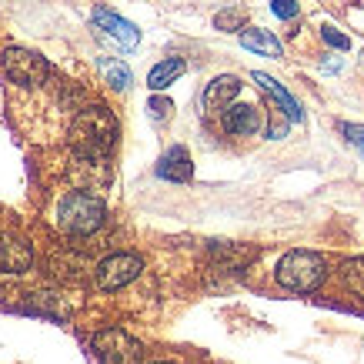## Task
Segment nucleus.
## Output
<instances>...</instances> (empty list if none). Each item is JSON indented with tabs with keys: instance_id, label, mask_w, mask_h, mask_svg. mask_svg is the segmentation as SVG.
Masks as SVG:
<instances>
[{
	"instance_id": "obj_1",
	"label": "nucleus",
	"mask_w": 364,
	"mask_h": 364,
	"mask_svg": "<svg viewBox=\"0 0 364 364\" xmlns=\"http://www.w3.org/2000/svg\"><path fill=\"white\" fill-rule=\"evenodd\" d=\"M121 124L107 107H84L70 124V147L77 157H107L117 144Z\"/></svg>"
},
{
	"instance_id": "obj_2",
	"label": "nucleus",
	"mask_w": 364,
	"mask_h": 364,
	"mask_svg": "<svg viewBox=\"0 0 364 364\" xmlns=\"http://www.w3.org/2000/svg\"><path fill=\"white\" fill-rule=\"evenodd\" d=\"M107 218V208H104V200L87 194V191H74V194H67L60 204H57V228L70 237H87L94 234L104 224Z\"/></svg>"
},
{
	"instance_id": "obj_3",
	"label": "nucleus",
	"mask_w": 364,
	"mask_h": 364,
	"mask_svg": "<svg viewBox=\"0 0 364 364\" xmlns=\"http://www.w3.org/2000/svg\"><path fill=\"white\" fill-rule=\"evenodd\" d=\"M277 284L287 287V291H298V294H311L324 284L328 277V264L324 257L314 251H287L274 267Z\"/></svg>"
},
{
	"instance_id": "obj_4",
	"label": "nucleus",
	"mask_w": 364,
	"mask_h": 364,
	"mask_svg": "<svg viewBox=\"0 0 364 364\" xmlns=\"http://www.w3.org/2000/svg\"><path fill=\"white\" fill-rule=\"evenodd\" d=\"M4 74H7V80L21 84V87H37V84L47 80L50 64L41 54H33V50L11 47V50H4Z\"/></svg>"
},
{
	"instance_id": "obj_5",
	"label": "nucleus",
	"mask_w": 364,
	"mask_h": 364,
	"mask_svg": "<svg viewBox=\"0 0 364 364\" xmlns=\"http://www.w3.org/2000/svg\"><path fill=\"white\" fill-rule=\"evenodd\" d=\"M94 351H97L100 364H141L144 348L137 338H131L121 328H107L94 338Z\"/></svg>"
},
{
	"instance_id": "obj_6",
	"label": "nucleus",
	"mask_w": 364,
	"mask_h": 364,
	"mask_svg": "<svg viewBox=\"0 0 364 364\" xmlns=\"http://www.w3.org/2000/svg\"><path fill=\"white\" fill-rule=\"evenodd\" d=\"M141 271H144V261L137 254H111V257H104L97 264L94 281H97L100 291H121L131 281H137Z\"/></svg>"
},
{
	"instance_id": "obj_7",
	"label": "nucleus",
	"mask_w": 364,
	"mask_h": 364,
	"mask_svg": "<svg viewBox=\"0 0 364 364\" xmlns=\"http://www.w3.org/2000/svg\"><path fill=\"white\" fill-rule=\"evenodd\" d=\"M70 181L77 184V191H100L111 184V164L107 157H77L74 154V164H70Z\"/></svg>"
},
{
	"instance_id": "obj_8",
	"label": "nucleus",
	"mask_w": 364,
	"mask_h": 364,
	"mask_svg": "<svg viewBox=\"0 0 364 364\" xmlns=\"http://www.w3.org/2000/svg\"><path fill=\"white\" fill-rule=\"evenodd\" d=\"M90 21H94V27H97V31H104L111 41H117L124 50H131V47L141 44V31H137L131 21H124L121 14L107 11V7H94Z\"/></svg>"
},
{
	"instance_id": "obj_9",
	"label": "nucleus",
	"mask_w": 364,
	"mask_h": 364,
	"mask_svg": "<svg viewBox=\"0 0 364 364\" xmlns=\"http://www.w3.org/2000/svg\"><path fill=\"white\" fill-rule=\"evenodd\" d=\"M31 264H33L31 244L0 234V274H7V277L23 274V271H31Z\"/></svg>"
},
{
	"instance_id": "obj_10",
	"label": "nucleus",
	"mask_w": 364,
	"mask_h": 364,
	"mask_svg": "<svg viewBox=\"0 0 364 364\" xmlns=\"http://www.w3.org/2000/svg\"><path fill=\"white\" fill-rule=\"evenodd\" d=\"M221 124L224 131L234 134V137H251V134L261 131V111L254 104H231L228 111L221 114Z\"/></svg>"
},
{
	"instance_id": "obj_11",
	"label": "nucleus",
	"mask_w": 364,
	"mask_h": 364,
	"mask_svg": "<svg viewBox=\"0 0 364 364\" xmlns=\"http://www.w3.org/2000/svg\"><path fill=\"white\" fill-rule=\"evenodd\" d=\"M157 177L161 181H174V184H188L191 177H194V164H191V154L188 147H171L164 151V157L157 161Z\"/></svg>"
},
{
	"instance_id": "obj_12",
	"label": "nucleus",
	"mask_w": 364,
	"mask_h": 364,
	"mask_svg": "<svg viewBox=\"0 0 364 364\" xmlns=\"http://www.w3.org/2000/svg\"><path fill=\"white\" fill-rule=\"evenodd\" d=\"M237 90H241V80L234 77V74H221V77H214L204 90V111L208 114H224L231 107V100L237 97Z\"/></svg>"
},
{
	"instance_id": "obj_13",
	"label": "nucleus",
	"mask_w": 364,
	"mask_h": 364,
	"mask_svg": "<svg viewBox=\"0 0 364 364\" xmlns=\"http://www.w3.org/2000/svg\"><path fill=\"white\" fill-rule=\"evenodd\" d=\"M251 80H254V84H261V90H267V94H271V100L277 104V111L284 114L291 124H301V121H304V111H301V104L291 97V94H287V90L281 87L274 77H267V74H261V70H254Z\"/></svg>"
},
{
	"instance_id": "obj_14",
	"label": "nucleus",
	"mask_w": 364,
	"mask_h": 364,
	"mask_svg": "<svg viewBox=\"0 0 364 364\" xmlns=\"http://www.w3.org/2000/svg\"><path fill=\"white\" fill-rule=\"evenodd\" d=\"M241 47L244 50H254V54H264V57H281V41L271 31H261V27L241 31Z\"/></svg>"
},
{
	"instance_id": "obj_15",
	"label": "nucleus",
	"mask_w": 364,
	"mask_h": 364,
	"mask_svg": "<svg viewBox=\"0 0 364 364\" xmlns=\"http://www.w3.org/2000/svg\"><path fill=\"white\" fill-rule=\"evenodd\" d=\"M181 74H184V60H181V57H167V60H161V64L151 67V74H147V87L164 90V87H171Z\"/></svg>"
},
{
	"instance_id": "obj_16",
	"label": "nucleus",
	"mask_w": 364,
	"mask_h": 364,
	"mask_svg": "<svg viewBox=\"0 0 364 364\" xmlns=\"http://www.w3.org/2000/svg\"><path fill=\"white\" fill-rule=\"evenodd\" d=\"M210 251H214V257H218L228 271H241L244 264H251L254 257H257L254 247H241V244H214Z\"/></svg>"
},
{
	"instance_id": "obj_17",
	"label": "nucleus",
	"mask_w": 364,
	"mask_h": 364,
	"mask_svg": "<svg viewBox=\"0 0 364 364\" xmlns=\"http://www.w3.org/2000/svg\"><path fill=\"white\" fill-rule=\"evenodd\" d=\"M97 67H100V74H104V80H107L114 90H127V87H131V70H127V64L114 60V57H100Z\"/></svg>"
},
{
	"instance_id": "obj_18",
	"label": "nucleus",
	"mask_w": 364,
	"mask_h": 364,
	"mask_svg": "<svg viewBox=\"0 0 364 364\" xmlns=\"http://www.w3.org/2000/svg\"><path fill=\"white\" fill-rule=\"evenodd\" d=\"M341 281L354 298H364V257H351L341 264Z\"/></svg>"
},
{
	"instance_id": "obj_19",
	"label": "nucleus",
	"mask_w": 364,
	"mask_h": 364,
	"mask_svg": "<svg viewBox=\"0 0 364 364\" xmlns=\"http://www.w3.org/2000/svg\"><path fill=\"white\" fill-rule=\"evenodd\" d=\"M214 23H218L221 31H244V11H241V7L221 11L218 17H214Z\"/></svg>"
},
{
	"instance_id": "obj_20",
	"label": "nucleus",
	"mask_w": 364,
	"mask_h": 364,
	"mask_svg": "<svg viewBox=\"0 0 364 364\" xmlns=\"http://www.w3.org/2000/svg\"><path fill=\"white\" fill-rule=\"evenodd\" d=\"M147 111H151V117H154V121H171L174 104H171L167 97H151V100H147Z\"/></svg>"
},
{
	"instance_id": "obj_21",
	"label": "nucleus",
	"mask_w": 364,
	"mask_h": 364,
	"mask_svg": "<svg viewBox=\"0 0 364 364\" xmlns=\"http://www.w3.org/2000/svg\"><path fill=\"white\" fill-rule=\"evenodd\" d=\"M341 134L348 137V144H354L364 154V124H341Z\"/></svg>"
},
{
	"instance_id": "obj_22",
	"label": "nucleus",
	"mask_w": 364,
	"mask_h": 364,
	"mask_svg": "<svg viewBox=\"0 0 364 364\" xmlns=\"http://www.w3.org/2000/svg\"><path fill=\"white\" fill-rule=\"evenodd\" d=\"M321 37H324V44H331L334 50H348V47H351V41H348L344 33H338L334 27H321Z\"/></svg>"
},
{
	"instance_id": "obj_23",
	"label": "nucleus",
	"mask_w": 364,
	"mask_h": 364,
	"mask_svg": "<svg viewBox=\"0 0 364 364\" xmlns=\"http://www.w3.org/2000/svg\"><path fill=\"white\" fill-rule=\"evenodd\" d=\"M271 11L281 21H291V17H298V0H271Z\"/></svg>"
},
{
	"instance_id": "obj_24",
	"label": "nucleus",
	"mask_w": 364,
	"mask_h": 364,
	"mask_svg": "<svg viewBox=\"0 0 364 364\" xmlns=\"http://www.w3.org/2000/svg\"><path fill=\"white\" fill-rule=\"evenodd\" d=\"M287 124H291V121H287V117H284V121H277V117H274V124L267 127V134H271V141H281V137H284Z\"/></svg>"
},
{
	"instance_id": "obj_25",
	"label": "nucleus",
	"mask_w": 364,
	"mask_h": 364,
	"mask_svg": "<svg viewBox=\"0 0 364 364\" xmlns=\"http://www.w3.org/2000/svg\"><path fill=\"white\" fill-rule=\"evenodd\" d=\"M157 364H171V361H157Z\"/></svg>"
}]
</instances>
